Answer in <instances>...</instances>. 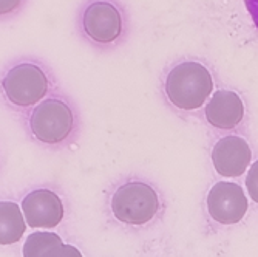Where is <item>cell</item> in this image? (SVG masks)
I'll use <instances>...</instances> for the list:
<instances>
[{
    "label": "cell",
    "mask_w": 258,
    "mask_h": 257,
    "mask_svg": "<svg viewBox=\"0 0 258 257\" xmlns=\"http://www.w3.org/2000/svg\"><path fill=\"white\" fill-rule=\"evenodd\" d=\"M0 85L8 102L17 107H31L42 102L50 82L37 64L20 62L8 70Z\"/></svg>",
    "instance_id": "cell-2"
},
{
    "label": "cell",
    "mask_w": 258,
    "mask_h": 257,
    "mask_svg": "<svg viewBox=\"0 0 258 257\" xmlns=\"http://www.w3.org/2000/svg\"><path fill=\"white\" fill-rule=\"evenodd\" d=\"M206 118L217 129H235L244 118V104L235 91L218 90L206 106Z\"/></svg>",
    "instance_id": "cell-9"
},
{
    "label": "cell",
    "mask_w": 258,
    "mask_h": 257,
    "mask_svg": "<svg viewBox=\"0 0 258 257\" xmlns=\"http://www.w3.org/2000/svg\"><path fill=\"white\" fill-rule=\"evenodd\" d=\"M207 211L221 225L238 223L247 213V197L240 184L220 181L214 184L207 195Z\"/></svg>",
    "instance_id": "cell-6"
},
{
    "label": "cell",
    "mask_w": 258,
    "mask_h": 257,
    "mask_svg": "<svg viewBox=\"0 0 258 257\" xmlns=\"http://www.w3.org/2000/svg\"><path fill=\"white\" fill-rule=\"evenodd\" d=\"M122 14L108 0H93L82 13V30L98 45L114 43L122 36Z\"/></svg>",
    "instance_id": "cell-5"
},
{
    "label": "cell",
    "mask_w": 258,
    "mask_h": 257,
    "mask_svg": "<svg viewBox=\"0 0 258 257\" xmlns=\"http://www.w3.org/2000/svg\"><path fill=\"white\" fill-rule=\"evenodd\" d=\"M27 223L22 209L11 201H0V245L17 243L25 234Z\"/></svg>",
    "instance_id": "cell-10"
},
{
    "label": "cell",
    "mask_w": 258,
    "mask_h": 257,
    "mask_svg": "<svg viewBox=\"0 0 258 257\" xmlns=\"http://www.w3.org/2000/svg\"><path fill=\"white\" fill-rule=\"evenodd\" d=\"M252 150L246 139L229 135L221 138L212 150V163L215 171L227 178L240 177L250 166Z\"/></svg>",
    "instance_id": "cell-7"
},
{
    "label": "cell",
    "mask_w": 258,
    "mask_h": 257,
    "mask_svg": "<svg viewBox=\"0 0 258 257\" xmlns=\"http://www.w3.org/2000/svg\"><path fill=\"white\" fill-rule=\"evenodd\" d=\"M43 257H82L81 251L72 245H57L54 248H51L48 252H46Z\"/></svg>",
    "instance_id": "cell-13"
},
{
    "label": "cell",
    "mask_w": 258,
    "mask_h": 257,
    "mask_svg": "<svg viewBox=\"0 0 258 257\" xmlns=\"http://www.w3.org/2000/svg\"><path fill=\"white\" fill-rule=\"evenodd\" d=\"M25 222L31 228H56L63 219V204L57 194L48 189H37L22 201Z\"/></svg>",
    "instance_id": "cell-8"
},
{
    "label": "cell",
    "mask_w": 258,
    "mask_h": 257,
    "mask_svg": "<svg viewBox=\"0 0 258 257\" xmlns=\"http://www.w3.org/2000/svg\"><path fill=\"white\" fill-rule=\"evenodd\" d=\"M246 188H247L249 197L255 203H258V160L249 168V172L246 177Z\"/></svg>",
    "instance_id": "cell-12"
},
{
    "label": "cell",
    "mask_w": 258,
    "mask_h": 257,
    "mask_svg": "<svg viewBox=\"0 0 258 257\" xmlns=\"http://www.w3.org/2000/svg\"><path fill=\"white\" fill-rule=\"evenodd\" d=\"M214 90V79L209 70L197 61L176 64L167 75L166 95L181 110H197Z\"/></svg>",
    "instance_id": "cell-1"
},
{
    "label": "cell",
    "mask_w": 258,
    "mask_h": 257,
    "mask_svg": "<svg viewBox=\"0 0 258 257\" xmlns=\"http://www.w3.org/2000/svg\"><path fill=\"white\" fill-rule=\"evenodd\" d=\"M23 0H0V16H7L14 13Z\"/></svg>",
    "instance_id": "cell-14"
},
{
    "label": "cell",
    "mask_w": 258,
    "mask_h": 257,
    "mask_svg": "<svg viewBox=\"0 0 258 257\" xmlns=\"http://www.w3.org/2000/svg\"><path fill=\"white\" fill-rule=\"evenodd\" d=\"M30 129L45 144H60L73 130V112L60 99H45L31 113Z\"/></svg>",
    "instance_id": "cell-4"
},
{
    "label": "cell",
    "mask_w": 258,
    "mask_h": 257,
    "mask_svg": "<svg viewBox=\"0 0 258 257\" xmlns=\"http://www.w3.org/2000/svg\"><path fill=\"white\" fill-rule=\"evenodd\" d=\"M159 209V198L152 186L132 181L114 192L111 200V211L114 217L127 225H146Z\"/></svg>",
    "instance_id": "cell-3"
},
{
    "label": "cell",
    "mask_w": 258,
    "mask_h": 257,
    "mask_svg": "<svg viewBox=\"0 0 258 257\" xmlns=\"http://www.w3.org/2000/svg\"><path fill=\"white\" fill-rule=\"evenodd\" d=\"M62 243V239L57 234H54V232H33V234L27 237L25 243H23L22 254L23 257H43L51 248Z\"/></svg>",
    "instance_id": "cell-11"
},
{
    "label": "cell",
    "mask_w": 258,
    "mask_h": 257,
    "mask_svg": "<svg viewBox=\"0 0 258 257\" xmlns=\"http://www.w3.org/2000/svg\"><path fill=\"white\" fill-rule=\"evenodd\" d=\"M246 8L255 23V27L258 28V0H244Z\"/></svg>",
    "instance_id": "cell-15"
}]
</instances>
